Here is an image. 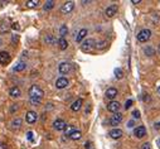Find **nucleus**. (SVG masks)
I'll return each instance as SVG.
<instances>
[{"label": "nucleus", "mask_w": 160, "mask_h": 149, "mask_svg": "<svg viewBox=\"0 0 160 149\" xmlns=\"http://www.w3.org/2000/svg\"><path fill=\"white\" fill-rule=\"evenodd\" d=\"M68 33V28L67 25H62L59 28V34H61V38H64V36H67Z\"/></svg>", "instance_id": "24"}, {"label": "nucleus", "mask_w": 160, "mask_h": 149, "mask_svg": "<svg viewBox=\"0 0 160 149\" xmlns=\"http://www.w3.org/2000/svg\"><path fill=\"white\" fill-rule=\"evenodd\" d=\"M120 107H121V104L119 101H111L109 105H107V110L111 113H114V114H116V113H119Z\"/></svg>", "instance_id": "7"}, {"label": "nucleus", "mask_w": 160, "mask_h": 149, "mask_svg": "<svg viewBox=\"0 0 160 149\" xmlns=\"http://www.w3.org/2000/svg\"><path fill=\"white\" fill-rule=\"evenodd\" d=\"M106 44H107V42H106V41H103V42H98V43H97V44H96V47H97V48H100V49H102V48L105 47Z\"/></svg>", "instance_id": "31"}, {"label": "nucleus", "mask_w": 160, "mask_h": 149, "mask_svg": "<svg viewBox=\"0 0 160 149\" xmlns=\"http://www.w3.org/2000/svg\"><path fill=\"white\" fill-rule=\"evenodd\" d=\"M95 47H96L95 39H92V38H88V39H86L85 42H82L81 49H82L83 52H90V51H92Z\"/></svg>", "instance_id": "3"}, {"label": "nucleus", "mask_w": 160, "mask_h": 149, "mask_svg": "<svg viewBox=\"0 0 160 149\" xmlns=\"http://www.w3.org/2000/svg\"><path fill=\"white\" fill-rule=\"evenodd\" d=\"M42 101V99H38V98H30V104L32 105H39Z\"/></svg>", "instance_id": "30"}, {"label": "nucleus", "mask_w": 160, "mask_h": 149, "mask_svg": "<svg viewBox=\"0 0 160 149\" xmlns=\"http://www.w3.org/2000/svg\"><path fill=\"white\" fill-rule=\"evenodd\" d=\"M58 44H59V48H61L62 51L67 49V47H68V42L64 39V38H61V39L58 41Z\"/></svg>", "instance_id": "21"}, {"label": "nucleus", "mask_w": 160, "mask_h": 149, "mask_svg": "<svg viewBox=\"0 0 160 149\" xmlns=\"http://www.w3.org/2000/svg\"><path fill=\"white\" fill-rule=\"evenodd\" d=\"M131 105H133V100H127V101H126V104H125V109H130V107H131Z\"/></svg>", "instance_id": "33"}, {"label": "nucleus", "mask_w": 160, "mask_h": 149, "mask_svg": "<svg viewBox=\"0 0 160 149\" xmlns=\"http://www.w3.org/2000/svg\"><path fill=\"white\" fill-rule=\"evenodd\" d=\"M43 96H44V92H43V90H42L39 86H37V85L30 86V89H29V98L42 99Z\"/></svg>", "instance_id": "1"}, {"label": "nucleus", "mask_w": 160, "mask_h": 149, "mask_svg": "<svg viewBox=\"0 0 160 149\" xmlns=\"http://www.w3.org/2000/svg\"><path fill=\"white\" fill-rule=\"evenodd\" d=\"M73 9H75V3L73 1H66L64 4L61 6V12L63 13V14H68V13H71Z\"/></svg>", "instance_id": "4"}, {"label": "nucleus", "mask_w": 160, "mask_h": 149, "mask_svg": "<svg viewBox=\"0 0 160 149\" xmlns=\"http://www.w3.org/2000/svg\"><path fill=\"white\" fill-rule=\"evenodd\" d=\"M8 29H9V23L6 22V20L0 23V33H5Z\"/></svg>", "instance_id": "22"}, {"label": "nucleus", "mask_w": 160, "mask_h": 149, "mask_svg": "<svg viewBox=\"0 0 160 149\" xmlns=\"http://www.w3.org/2000/svg\"><path fill=\"white\" fill-rule=\"evenodd\" d=\"M19 41V36H15V34H14L13 36V43H16Z\"/></svg>", "instance_id": "36"}, {"label": "nucleus", "mask_w": 160, "mask_h": 149, "mask_svg": "<svg viewBox=\"0 0 160 149\" xmlns=\"http://www.w3.org/2000/svg\"><path fill=\"white\" fill-rule=\"evenodd\" d=\"M133 116L135 117V119H140V111H139V110H134V111H133Z\"/></svg>", "instance_id": "32"}, {"label": "nucleus", "mask_w": 160, "mask_h": 149, "mask_svg": "<svg viewBox=\"0 0 160 149\" xmlns=\"http://www.w3.org/2000/svg\"><path fill=\"white\" fill-rule=\"evenodd\" d=\"M134 135L136 138H142L146 135V128H145L144 125H140V126H136L134 129Z\"/></svg>", "instance_id": "8"}, {"label": "nucleus", "mask_w": 160, "mask_h": 149, "mask_svg": "<svg viewBox=\"0 0 160 149\" xmlns=\"http://www.w3.org/2000/svg\"><path fill=\"white\" fill-rule=\"evenodd\" d=\"M81 107H82V99H77V100H76V101L71 105V110H72V111H78Z\"/></svg>", "instance_id": "16"}, {"label": "nucleus", "mask_w": 160, "mask_h": 149, "mask_svg": "<svg viewBox=\"0 0 160 149\" xmlns=\"http://www.w3.org/2000/svg\"><path fill=\"white\" fill-rule=\"evenodd\" d=\"M110 137L112 138V139H120L121 137H122V130L120 129H112L110 131Z\"/></svg>", "instance_id": "15"}, {"label": "nucleus", "mask_w": 160, "mask_h": 149, "mask_svg": "<svg viewBox=\"0 0 160 149\" xmlns=\"http://www.w3.org/2000/svg\"><path fill=\"white\" fill-rule=\"evenodd\" d=\"M159 53H160V44H159Z\"/></svg>", "instance_id": "44"}, {"label": "nucleus", "mask_w": 160, "mask_h": 149, "mask_svg": "<svg viewBox=\"0 0 160 149\" xmlns=\"http://www.w3.org/2000/svg\"><path fill=\"white\" fill-rule=\"evenodd\" d=\"M15 110H18V105H13V107H12V113L15 111Z\"/></svg>", "instance_id": "38"}, {"label": "nucleus", "mask_w": 160, "mask_h": 149, "mask_svg": "<svg viewBox=\"0 0 160 149\" xmlns=\"http://www.w3.org/2000/svg\"><path fill=\"white\" fill-rule=\"evenodd\" d=\"M150 38H151V30L150 29H142L137 34V41H139V42H141V43L148 42Z\"/></svg>", "instance_id": "2"}, {"label": "nucleus", "mask_w": 160, "mask_h": 149, "mask_svg": "<svg viewBox=\"0 0 160 149\" xmlns=\"http://www.w3.org/2000/svg\"><path fill=\"white\" fill-rule=\"evenodd\" d=\"M12 126H13V128H20V126H22V120H20L19 117L14 119V120L12 121Z\"/></svg>", "instance_id": "28"}, {"label": "nucleus", "mask_w": 160, "mask_h": 149, "mask_svg": "<svg viewBox=\"0 0 160 149\" xmlns=\"http://www.w3.org/2000/svg\"><path fill=\"white\" fill-rule=\"evenodd\" d=\"M129 126H130V128H133V126H134V121H133V120L129 121Z\"/></svg>", "instance_id": "41"}, {"label": "nucleus", "mask_w": 160, "mask_h": 149, "mask_svg": "<svg viewBox=\"0 0 160 149\" xmlns=\"http://www.w3.org/2000/svg\"><path fill=\"white\" fill-rule=\"evenodd\" d=\"M25 67H27V65L24 63V62H19V63L15 65V67H14V71H15V72H22V71L25 70Z\"/></svg>", "instance_id": "19"}, {"label": "nucleus", "mask_w": 160, "mask_h": 149, "mask_svg": "<svg viewBox=\"0 0 160 149\" xmlns=\"http://www.w3.org/2000/svg\"><path fill=\"white\" fill-rule=\"evenodd\" d=\"M9 93L12 98H19L20 96V89L16 87V86H14V87H12L9 90Z\"/></svg>", "instance_id": "17"}, {"label": "nucleus", "mask_w": 160, "mask_h": 149, "mask_svg": "<svg viewBox=\"0 0 160 149\" xmlns=\"http://www.w3.org/2000/svg\"><path fill=\"white\" fill-rule=\"evenodd\" d=\"M117 10H119V8H117V5H116V4H112V5H110L109 8L106 9L105 14H106L107 16H109V18H112L114 15H116Z\"/></svg>", "instance_id": "10"}, {"label": "nucleus", "mask_w": 160, "mask_h": 149, "mask_svg": "<svg viewBox=\"0 0 160 149\" xmlns=\"http://www.w3.org/2000/svg\"><path fill=\"white\" fill-rule=\"evenodd\" d=\"M28 138H29V140H33V133L32 131H28Z\"/></svg>", "instance_id": "37"}, {"label": "nucleus", "mask_w": 160, "mask_h": 149, "mask_svg": "<svg viewBox=\"0 0 160 149\" xmlns=\"http://www.w3.org/2000/svg\"><path fill=\"white\" fill-rule=\"evenodd\" d=\"M38 4H39V0H30V1L25 3V5L28 8H34V6H37Z\"/></svg>", "instance_id": "27"}, {"label": "nucleus", "mask_w": 160, "mask_h": 149, "mask_svg": "<svg viewBox=\"0 0 160 149\" xmlns=\"http://www.w3.org/2000/svg\"><path fill=\"white\" fill-rule=\"evenodd\" d=\"M71 68H72V66L68 63V62H62V63L58 66V70H59V72L62 75H67L71 72Z\"/></svg>", "instance_id": "5"}, {"label": "nucleus", "mask_w": 160, "mask_h": 149, "mask_svg": "<svg viewBox=\"0 0 160 149\" xmlns=\"http://www.w3.org/2000/svg\"><path fill=\"white\" fill-rule=\"evenodd\" d=\"M115 76H116V78H122L124 76V72L121 68H115Z\"/></svg>", "instance_id": "29"}, {"label": "nucleus", "mask_w": 160, "mask_h": 149, "mask_svg": "<svg viewBox=\"0 0 160 149\" xmlns=\"http://www.w3.org/2000/svg\"><path fill=\"white\" fill-rule=\"evenodd\" d=\"M155 129L160 130V121H159V123H156V124H155Z\"/></svg>", "instance_id": "40"}, {"label": "nucleus", "mask_w": 160, "mask_h": 149, "mask_svg": "<svg viewBox=\"0 0 160 149\" xmlns=\"http://www.w3.org/2000/svg\"><path fill=\"white\" fill-rule=\"evenodd\" d=\"M75 131V128L72 126V125H67V128H66V130H64V134H66V137H71V134Z\"/></svg>", "instance_id": "26"}, {"label": "nucleus", "mask_w": 160, "mask_h": 149, "mask_svg": "<svg viewBox=\"0 0 160 149\" xmlns=\"http://www.w3.org/2000/svg\"><path fill=\"white\" fill-rule=\"evenodd\" d=\"M69 138H71L72 140H79L82 138V133L79 130H75L73 133L71 134V137H69Z\"/></svg>", "instance_id": "20"}, {"label": "nucleus", "mask_w": 160, "mask_h": 149, "mask_svg": "<svg viewBox=\"0 0 160 149\" xmlns=\"http://www.w3.org/2000/svg\"><path fill=\"white\" fill-rule=\"evenodd\" d=\"M131 3H133V4H135V5H136V4H140V0H133V1H131Z\"/></svg>", "instance_id": "39"}, {"label": "nucleus", "mask_w": 160, "mask_h": 149, "mask_svg": "<svg viewBox=\"0 0 160 149\" xmlns=\"http://www.w3.org/2000/svg\"><path fill=\"white\" fill-rule=\"evenodd\" d=\"M158 93H159V95H160V86H159V87H158Z\"/></svg>", "instance_id": "43"}, {"label": "nucleus", "mask_w": 160, "mask_h": 149, "mask_svg": "<svg viewBox=\"0 0 160 149\" xmlns=\"http://www.w3.org/2000/svg\"><path fill=\"white\" fill-rule=\"evenodd\" d=\"M53 6H54V1H52V0H49V1H46L44 3V10H51V9H53Z\"/></svg>", "instance_id": "25"}, {"label": "nucleus", "mask_w": 160, "mask_h": 149, "mask_svg": "<svg viewBox=\"0 0 160 149\" xmlns=\"http://www.w3.org/2000/svg\"><path fill=\"white\" fill-rule=\"evenodd\" d=\"M121 121H122V114H120V113L114 114V115L111 116V119H110V123H111V125H112V126L119 125Z\"/></svg>", "instance_id": "6"}, {"label": "nucleus", "mask_w": 160, "mask_h": 149, "mask_svg": "<svg viewBox=\"0 0 160 149\" xmlns=\"http://www.w3.org/2000/svg\"><path fill=\"white\" fill-rule=\"evenodd\" d=\"M144 52H145V54H146V56H149V57L154 56V53H155L154 48H152V47H150V46L145 47V49H144Z\"/></svg>", "instance_id": "23"}, {"label": "nucleus", "mask_w": 160, "mask_h": 149, "mask_svg": "<svg viewBox=\"0 0 160 149\" xmlns=\"http://www.w3.org/2000/svg\"><path fill=\"white\" fill-rule=\"evenodd\" d=\"M86 36H87V29L83 28V29H81V30L78 32L77 37H76V41H77L78 43H79V42H82V39H83V38H85Z\"/></svg>", "instance_id": "18"}, {"label": "nucleus", "mask_w": 160, "mask_h": 149, "mask_svg": "<svg viewBox=\"0 0 160 149\" xmlns=\"http://www.w3.org/2000/svg\"><path fill=\"white\" fill-rule=\"evenodd\" d=\"M141 149H151V147H150V144H149V143H144L141 145Z\"/></svg>", "instance_id": "35"}, {"label": "nucleus", "mask_w": 160, "mask_h": 149, "mask_svg": "<svg viewBox=\"0 0 160 149\" xmlns=\"http://www.w3.org/2000/svg\"><path fill=\"white\" fill-rule=\"evenodd\" d=\"M46 42H48V43H53V42H54L53 37H52V36H47V37H46Z\"/></svg>", "instance_id": "34"}, {"label": "nucleus", "mask_w": 160, "mask_h": 149, "mask_svg": "<svg viewBox=\"0 0 160 149\" xmlns=\"http://www.w3.org/2000/svg\"><path fill=\"white\" fill-rule=\"evenodd\" d=\"M13 28H14V29H18V24L14 23V24H13Z\"/></svg>", "instance_id": "42"}, {"label": "nucleus", "mask_w": 160, "mask_h": 149, "mask_svg": "<svg viewBox=\"0 0 160 149\" xmlns=\"http://www.w3.org/2000/svg\"><path fill=\"white\" fill-rule=\"evenodd\" d=\"M53 128L55 130H66V128H67V124H66L64 120L62 119H57L53 123Z\"/></svg>", "instance_id": "9"}, {"label": "nucleus", "mask_w": 160, "mask_h": 149, "mask_svg": "<svg viewBox=\"0 0 160 149\" xmlns=\"http://www.w3.org/2000/svg\"><path fill=\"white\" fill-rule=\"evenodd\" d=\"M37 113H34V111H28L27 113V115H25V120H27V123L28 124H33V123H36L37 121Z\"/></svg>", "instance_id": "12"}, {"label": "nucleus", "mask_w": 160, "mask_h": 149, "mask_svg": "<svg viewBox=\"0 0 160 149\" xmlns=\"http://www.w3.org/2000/svg\"><path fill=\"white\" fill-rule=\"evenodd\" d=\"M117 96V90L115 89V87H110V89H107V91H106V98L107 99H110V100H114L115 98Z\"/></svg>", "instance_id": "14"}, {"label": "nucleus", "mask_w": 160, "mask_h": 149, "mask_svg": "<svg viewBox=\"0 0 160 149\" xmlns=\"http://www.w3.org/2000/svg\"><path fill=\"white\" fill-rule=\"evenodd\" d=\"M55 86H57V89H59V90L66 89L68 86V80L66 77H59L57 81H55Z\"/></svg>", "instance_id": "11"}, {"label": "nucleus", "mask_w": 160, "mask_h": 149, "mask_svg": "<svg viewBox=\"0 0 160 149\" xmlns=\"http://www.w3.org/2000/svg\"><path fill=\"white\" fill-rule=\"evenodd\" d=\"M10 61V56L6 51L0 52V65H6Z\"/></svg>", "instance_id": "13"}]
</instances>
